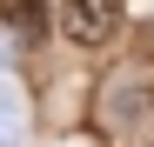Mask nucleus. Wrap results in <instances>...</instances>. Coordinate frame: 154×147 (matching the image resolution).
Instances as JSON below:
<instances>
[{
    "instance_id": "f257e3e1",
    "label": "nucleus",
    "mask_w": 154,
    "mask_h": 147,
    "mask_svg": "<svg viewBox=\"0 0 154 147\" xmlns=\"http://www.w3.org/2000/svg\"><path fill=\"white\" fill-rule=\"evenodd\" d=\"M127 27V0H60V34L74 47H107Z\"/></svg>"
},
{
    "instance_id": "f03ea898",
    "label": "nucleus",
    "mask_w": 154,
    "mask_h": 147,
    "mask_svg": "<svg viewBox=\"0 0 154 147\" xmlns=\"http://www.w3.org/2000/svg\"><path fill=\"white\" fill-rule=\"evenodd\" d=\"M7 34L40 40V34H47V0H14V7H7Z\"/></svg>"
},
{
    "instance_id": "7ed1b4c3",
    "label": "nucleus",
    "mask_w": 154,
    "mask_h": 147,
    "mask_svg": "<svg viewBox=\"0 0 154 147\" xmlns=\"http://www.w3.org/2000/svg\"><path fill=\"white\" fill-rule=\"evenodd\" d=\"M20 134H27V107L14 87H0V147H20Z\"/></svg>"
},
{
    "instance_id": "20e7f679",
    "label": "nucleus",
    "mask_w": 154,
    "mask_h": 147,
    "mask_svg": "<svg viewBox=\"0 0 154 147\" xmlns=\"http://www.w3.org/2000/svg\"><path fill=\"white\" fill-rule=\"evenodd\" d=\"M7 60H14V40H7V34H0V74H7Z\"/></svg>"
}]
</instances>
